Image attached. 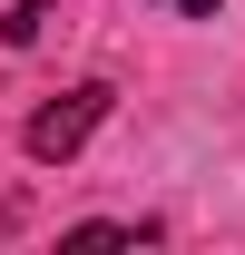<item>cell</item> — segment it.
Segmentation results:
<instances>
[{
    "mask_svg": "<svg viewBox=\"0 0 245 255\" xmlns=\"http://www.w3.org/2000/svg\"><path fill=\"white\" fill-rule=\"evenodd\" d=\"M108 98H118L108 79H79L69 98H49V108H39L30 128H20V147H30L39 167H59V157H79V147L98 137V118H108Z\"/></svg>",
    "mask_w": 245,
    "mask_h": 255,
    "instance_id": "6da1fadb",
    "label": "cell"
},
{
    "mask_svg": "<svg viewBox=\"0 0 245 255\" xmlns=\"http://www.w3.org/2000/svg\"><path fill=\"white\" fill-rule=\"evenodd\" d=\"M39 20H49V0H10V20H0V30H10V49H30Z\"/></svg>",
    "mask_w": 245,
    "mask_h": 255,
    "instance_id": "7a4b0ae2",
    "label": "cell"
},
{
    "mask_svg": "<svg viewBox=\"0 0 245 255\" xmlns=\"http://www.w3.org/2000/svg\"><path fill=\"white\" fill-rule=\"evenodd\" d=\"M157 10H196V20H206V10H216V0H157Z\"/></svg>",
    "mask_w": 245,
    "mask_h": 255,
    "instance_id": "3957f363",
    "label": "cell"
}]
</instances>
